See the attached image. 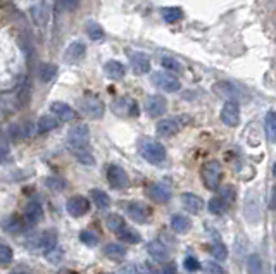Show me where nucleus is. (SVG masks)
I'll use <instances>...</instances> for the list:
<instances>
[{
	"label": "nucleus",
	"instance_id": "6e6552de",
	"mask_svg": "<svg viewBox=\"0 0 276 274\" xmlns=\"http://www.w3.org/2000/svg\"><path fill=\"white\" fill-rule=\"evenodd\" d=\"M214 93H217L219 97L226 98V102H238L244 97V91L238 85L231 81H217L213 86Z\"/></svg>",
	"mask_w": 276,
	"mask_h": 274
},
{
	"label": "nucleus",
	"instance_id": "20e7f679",
	"mask_svg": "<svg viewBox=\"0 0 276 274\" xmlns=\"http://www.w3.org/2000/svg\"><path fill=\"white\" fill-rule=\"evenodd\" d=\"M110 109L116 116H123V118H137L140 114V107H138L137 100L130 97H119L114 102L110 104Z\"/></svg>",
	"mask_w": 276,
	"mask_h": 274
},
{
	"label": "nucleus",
	"instance_id": "4468645a",
	"mask_svg": "<svg viewBox=\"0 0 276 274\" xmlns=\"http://www.w3.org/2000/svg\"><path fill=\"white\" fill-rule=\"evenodd\" d=\"M66 209L73 217H81V215H85L90 211V202H88V198H85V197L75 195L67 200Z\"/></svg>",
	"mask_w": 276,
	"mask_h": 274
},
{
	"label": "nucleus",
	"instance_id": "49530a36",
	"mask_svg": "<svg viewBox=\"0 0 276 274\" xmlns=\"http://www.w3.org/2000/svg\"><path fill=\"white\" fill-rule=\"evenodd\" d=\"M221 198L225 200V204L226 202H233L235 200V188L233 186H225V188L221 190Z\"/></svg>",
	"mask_w": 276,
	"mask_h": 274
},
{
	"label": "nucleus",
	"instance_id": "09e8293b",
	"mask_svg": "<svg viewBox=\"0 0 276 274\" xmlns=\"http://www.w3.org/2000/svg\"><path fill=\"white\" fill-rule=\"evenodd\" d=\"M162 274H176V264L168 262L164 267H162Z\"/></svg>",
	"mask_w": 276,
	"mask_h": 274
},
{
	"label": "nucleus",
	"instance_id": "6e6d98bb",
	"mask_svg": "<svg viewBox=\"0 0 276 274\" xmlns=\"http://www.w3.org/2000/svg\"><path fill=\"white\" fill-rule=\"evenodd\" d=\"M275 273H276V267H275Z\"/></svg>",
	"mask_w": 276,
	"mask_h": 274
},
{
	"label": "nucleus",
	"instance_id": "f03ea898",
	"mask_svg": "<svg viewBox=\"0 0 276 274\" xmlns=\"http://www.w3.org/2000/svg\"><path fill=\"white\" fill-rule=\"evenodd\" d=\"M200 178L202 183L207 190H217L221 184V178H223V167H221V162L216 159H211V161L204 162L200 169Z\"/></svg>",
	"mask_w": 276,
	"mask_h": 274
},
{
	"label": "nucleus",
	"instance_id": "412c9836",
	"mask_svg": "<svg viewBox=\"0 0 276 274\" xmlns=\"http://www.w3.org/2000/svg\"><path fill=\"white\" fill-rule=\"evenodd\" d=\"M23 219L30 224H35L38 221L44 219V209L38 202H30V204L24 207V214H23Z\"/></svg>",
	"mask_w": 276,
	"mask_h": 274
},
{
	"label": "nucleus",
	"instance_id": "39448f33",
	"mask_svg": "<svg viewBox=\"0 0 276 274\" xmlns=\"http://www.w3.org/2000/svg\"><path fill=\"white\" fill-rule=\"evenodd\" d=\"M106 176L107 181L112 188L116 190H124L130 184V178H128V172L118 164H109L106 169Z\"/></svg>",
	"mask_w": 276,
	"mask_h": 274
},
{
	"label": "nucleus",
	"instance_id": "cd10ccee",
	"mask_svg": "<svg viewBox=\"0 0 276 274\" xmlns=\"http://www.w3.org/2000/svg\"><path fill=\"white\" fill-rule=\"evenodd\" d=\"M90 195H92V200H93V204L97 205V209H100V211H106V209H109L110 198H109V195L104 192V190L93 188L90 192Z\"/></svg>",
	"mask_w": 276,
	"mask_h": 274
},
{
	"label": "nucleus",
	"instance_id": "7c9ffc66",
	"mask_svg": "<svg viewBox=\"0 0 276 274\" xmlns=\"http://www.w3.org/2000/svg\"><path fill=\"white\" fill-rule=\"evenodd\" d=\"M106 226L109 228L112 233H116V235H118L123 228L126 226V221L123 219V215H119V214H107Z\"/></svg>",
	"mask_w": 276,
	"mask_h": 274
},
{
	"label": "nucleus",
	"instance_id": "2eb2a0df",
	"mask_svg": "<svg viewBox=\"0 0 276 274\" xmlns=\"http://www.w3.org/2000/svg\"><path fill=\"white\" fill-rule=\"evenodd\" d=\"M30 14H31L33 23L38 28H45L48 24V19H50V12H48V7L45 2H38V4L33 5L30 9Z\"/></svg>",
	"mask_w": 276,
	"mask_h": 274
},
{
	"label": "nucleus",
	"instance_id": "473e14b6",
	"mask_svg": "<svg viewBox=\"0 0 276 274\" xmlns=\"http://www.w3.org/2000/svg\"><path fill=\"white\" fill-rule=\"evenodd\" d=\"M247 269L248 274H262V260L257 254L248 255V260H247Z\"/></svg>",
	"mask_w": 276,
	"mask_h": 274
},
{
	"label": "nucleus",
	"instance_id": "1a4fd4ad",
	"mask_svg": "<svg viewBox=\"0 0 276 274\" xmlns=\"http://www.w3.org/2000/svg\"><path fill=\"white\" fill-rule=\"evenodd\" d=\"M67 141L73 149H85L90 143V129L87 124L73 126L67 133Z\"/></svg>",
	"mask_w": 276,
	"mask_h": 274
},
{
	"label": "nucleus",
	"instance_id": "9d476101",
	"mask_svg": "<svg viewBox=\"0 0 276 274\" xmlns=\"http://www.w3.org/2000/svg\"><path fill=\"white\" fill-rule=\"evenodd\" d=\"M182 128H183V119L182 118H168V119H162V121L157 122L155 131H157L159 137L169 138V137H174V135H176Z\"/></svg>",
	"mask_w": 276,
	"mask_h": 274
},
{
	"label": "nucleus",
	"instance_id": "ea45409f",
	"mask_svg": "<svg viewBox=\"0 0 276 274\" xmlns=\"http://www.w3.org/2000/svg\"><path fill=\"white\" fill-rule=\"evenodd\" d=\"M211 254H213L217 260H225V259L228 257V248H226L225 243L216 242L213 247H211Z\"/></svg>",
	"mask_w": 276,
	"mask_h": 274
},
{
	"label": "nucleus",
	"instance_id": "a19ab883",
	"mask_svg": "<svg viewBox=\"0 0 276 274\" xmlns=\"http://www.w3.org/2000/svg\"><path fill=\"white\" fill-rule=\"evenodd\" d=\"M87 33H88V36H90V38L93 40V42H99V40L104 38V30H102V26H100V24H97V23H90V24H88Z\"/></svg>",
	"mask_w": 276,
	"mask_h": 274
},
{
	"label": "nucleus",
	"instance_id": "4be33fe9",
	"mask_svg": "<svg viewBox=\"0 0 276 274\" xmlns=\"http://www.w3.org/2000/svg\"><path fill=\"white\" fill-rule=\"evenodd\" d=\"M36 247L45 252L55 248L57 247V231H55V229H47V231H44L36 238Z\"/></svg>",
	"mask_w": 276,
	"mask_h": 274
},
{
	"label": "nucleus",
	"instance_id": "c03bdc74",
	"mask_svg": "<svg viewBox=\"0 0 276 274\" xmlns=\"http://www.w3.org/2000/svg\"><path fill=\"white\" fill-rule=\"evenodd\" d=\"M183 266H185V269L190 271V273H195V271L200 269V262H199V260L193 257V255H188V257H185V262H183Z\"/></svg>",
	"mask_w": 276,
	"mask_h": 274
},
{
	"label": "nucleus",
	"instance_id": "5701e85b",
	"mask_svg": "<svg viewBox=\"0 0 276 274\" xmlns=\"http://www.w3.org/2000/svg\"><path fill=\"white\" fill-rule=\"evenodd\" d=\"M104 73L110 79H123L124 75H126V67H124V64L119 62V61H107L104 64Z\"/></svg>",
	"mask_w": 276,
	"mask_h": 274
},
{
	"label": "nucleus",
	"instance_id": "37998d69",
	"mask_svg": "<svg viewBox=\"0 0 276 274\" xmlns=\"http://www.w3.org/2000/svg\"><path fill=\"white\" fill-rule=\"evenodd\" d=\"M45 184H47L48 188H52V190H64L67 186L66 181L61 180V178H55V176L47 178V180H45Z\"/></svg>",
	"mask_w": 276,
	"mask_h": 274
},
{
	"label": "nucleus",
	"instance_id": "bb28decb",
	"mask_svg": "<svg viewBox=\"0 0 276 274\" xmlns=\"http://www.w3.org/2000/svg\"><path fill=\"white\" fill-rule=\"evenodd\" d=\"M118 236L123 240V242H126V243H130V245H137V243H140L142 242V235L135 229V228H130L126 224V226L123 228L121 231L118 233Z\"/></svg>",
	"mask_w": 276,
	"mask_h": 274
},
{
	"label": "nucleus",
	"instance_id": "a18cd8bd",
	"mask_svg": "<svg viewBox=\"0 0 276 274\" xmlns=\"http://www.w3.org/2000/svg\"><path fill=\"white\" fill-rule=\"evenodd\" d=\"M204 271L207 274H226L225 269L219 266L217 262H213V260H209V262H204Z\"/></svg>",
	"mask_w": 276,
	"mask_h": 274
},
{
	"label": "nucleus",
	"instance_id": "c756f323",
	"mask_svg": "<svg viewBox=\"0 0 276 274\" xmlns=\"http://www.w3.org/2000/svg\"><path fill=\"white\" fill-rule=\"evenodd\" d=\"M59 126V121L54 118V116H42L36 122V131L38 133H47V131H52Z\"/></svg>",
	"mask_w": 276,
	"mask_h": 274
},
{
	"label": "nucleus",
	"instance_id": "2f4dec72",
	"mask_svg": "<svg viewBox=\"0 0 276 274\" xmlns=\"http://www.w3.org/2000/svg\"><path fill=\"white\" fill-rule=\"evenodd\" d=\"M55 75H57V66H54V64H42V66H40L38 78L44 83L52 81V79L55 78Z\"/></svg>",
	"mask_w": 276,
	"mask_h": 274
},
{
	"label": "nucleus",
	"instance_id": "ddd939ff",
	"mask_svg": "<svg viewBox=\"0 0 276 274\" xmlns=\"http://www.w3.org/2000/svg\"><path fill=\"white\" fill-rule=\"evenodd\" d=\"M168 109V100L162 95H150L145 100V110L150 118H159Z\"/></svg>",
	"mask_w": 276,
	"mask_h": 274
},
{
	"label": "nucleus",
	"instance_id": "a211bd4d",
	"mask_svg": "<svg viewBox=\"0 0 276 274\" xmlns=\"http://www.w3.org/2000/svg\"><path fill=\"white\" fill-rule=\"evenodd\" d=\"M50 110L55 118H59L61 121H73L76 119V112L71 106H67L66 102H52L50 104Z\"/></svg>",
	"mask_w": 276,
	"mask_h": 274
},
{
	"label": "nucleus",
	"instance_id": "f257e3e1",
	"mask_svg": "<svg viewBox=\"0 0 276 274\" xmlns=\"http://www.w3.org/2000/svg\"><path fill=\"white\" fill-rule=\"evenodd\" d=\"M138 152L147 162L154 166H161L166 161V149L162 143L152 138H140L138 140Z\"/></svg>",
	"mask_w": 276,
	"mask_h": 274
},
{
	"label": "nucleus",
	"instance_id": "603ef678",
	"mask_svg": "<svg viewBox=\"0 0 276 274\" xmlns=\"http://www.w3.org/2000/svg\"><path fill=\"white\" fill-rule=\"evenodd\" d=\"M7 155V145H5L4 141H0V161Z\"/></svg>",
	"mask_w": 276,
	"mask_h": 274
},
{
	"label": "nucleus",
	"instance_id": "6ab92c4d",
	"mask_svg": "<svg viewBox=\"0 0 276 274\" xmlns=\"http://www.w3.org/2000/svg\"><path fill=\"white\" fill-rule=\"evenodd\" d=\"M85 54H87V45L83 42H73L64 50V61L66 62H78L79 59L85 57Z\"/></svg>",
	"mask_w": 276,
	"mask_h": 274
},
{
	"label": "nucleus",
	"instance_id": "b1692460",
	"mask_svg": "<svg viewBox=\"0 0 276 274\" xmlns=\"http://www.w3.org/2000/svg\"><path fill=\"white\" fill-rule=\"evenodd\" d=\"M0 226H2V229H4L5 233H19L24 228V219L21 215L12 214V215L4 217L2 223H0Z\"/></svg>",
	"mask_w": 276,
	"mask_h": 274
},
{
	"label": "nucleus",
	"instance_id": "c9c22d12",
	"mask_svg": "<svg viewBox=\"0 0 276 274\" xmlns=\"http://www.w3.org/2000/svg\"><path fill=\"white\" fill-rule=\"evenodd\" d=\"M209 212L211 214H214V215H219V214H223V212L226 211V204H225V200L221 198V197H214V198H211L209 200Z\"/></svg>",
	"mask_w": 276,
	"mask_h": 274
},
{
	"label": "nucleus",
	"instance_id": "4c0bfd02",
	"mask_svg": "<svg viewBox=\"0 0 276 274\" xmlns=\"http://www.w3.org/2000/svg\"><path fill=\"white\" fill-rule=\"evenodd\" d=\"M12 257H14L12 248L5 243H0V266H9L12 262Z\"/></svg>",
	"mask_w": 276,
	"mask_h": 274
},
{
	"label": "nucleus",
	"instance_id": "f704fd0d",
	"mask_svg": "<svg viewBox=\"0 0 276 274\" xmlns=\"http://www.w3.org/2000/svg\"><path fill=\"white\" fill-rule=\"evenodd\" d=\"M183 16V12L180 7H166L162 9V17H164V21H168V23H176V21H180Z\"/></svg>",
	"mask_w": 276,
	"mask_h": 274
},
{
	"label": "nucleus",
	"instance_id": "f8f14e48",
	"mask_svg": "<svg viewBox=\"0 0 276 274\" xmlns=\"http://www.w3.org/2000/svg\"><path fill=\"white\" fill-rule=\"evenodd\" d=\"M147 195L157 204H168L171 200V188L164 183H152L147 186Z\"/></svg>",
	"mask_w": 276,
	"mask_h": 274
},
{
	"label": "nucleus",
	"instance_id": "79ce46f5",
	"mask_svg": "<svg viewBox=\"0 0 276 274\" xmlns=\"http://www.w3.org/2000/svg\"><path fill=\"white\" fill-rule=\"evenodd\" d=\"M45 257H47V260L48 262H52V264H61V260H62V257H64V252L61 250L59 247H55V248H52V250H48L47 254H45Z\"/></svg>",
	"mask_w": 276,
	"mask_h": 274
},
{
	"label": "nucleus",
	"instance_id": "58836bf2",
	"mask_svg": "<svg viewBox=\"0 0 276 274\" xmlns=\"http://www.w3.org/2000/svg\"><path fill=\"white\" fill-rule=\"evenodd\" d=\"M79 242L85 243L87 247H97V245H99V236L95 235V233L88 231V229H83V231L79 233Z\"/></svg>",
	"mask_w": 276,
	"mask_h": 274
},
{
	"label": "nucleus",
	"instance_id": "a878e982",
	"mask_svg": "<svg viewBox=\"0 0 276 274\" xmlns=\"http://www.w3.org/2000/svg\"><path fill=\"white\" fill-rule=\"evenodd\" d=\"M104 255L112 259V260H121V259L126 257V248L119 243H107L104 247Z\"/></svg>",
	"mask_w": 276,
	"mask_h": 274
},
{
	"label": "nucleus",
	"instance_id": "c85d7f7f",
	"mask_svg": "<svg viewBox=\"0 0 276 274\" xmlns=\"http://www.w3.org/2000/svg\"><path fill=\"white\" fill-rule=\"evenodd\" d=\"M264 124H266L268 140L271 141V143H276V110H269V112L266 114Z\"/></svg>",
	"mask_w": 276,
	"mask_h": 274
},
{
	"label": "nucleus",
	"instance_id": "3c124183",
	"mask_svg": "<svg viewBox=\"0 0 276 274\" xmlns=\"http://www.w3.org/2000/svg\"><path fill=\"white\" fill-rule=\"evenodd\" d=\"M269 209H273V211L276 209V186L273 188V192H271V202H269Z\"/></svg>",
	"mask_w": 276,
	"mask_h": 274
},
{
	"label": "nucleus",
	"instance_id": "393cba45",
	"mask_svg": "<svg viewBox=\"0 0 276 274\" xmlns=\"http://www.w3.org/2000/svg\"><path fill=\"white\" fill-rule=\"evenodd\" d=\"M171 228H173V231L178 233V235H185V233L190 231V228H192V223L186 215L183 214H174L171 217Z\"/></svg>",
	"mask_w": 276,
	"mask_h": 274
},
{
	"label": "nucleus",
	"instance_id": "9b49d317",
	"mask_svg": "<svg viewBox=\"0 0 276 274\" xmlns=\"http://www.w3.org/2000/svg\"><path fill=\"white\" fill-rule=\"evenodd\" d=\"M219 118L230 128L238 126V122H240V106H238V102H226L221 109Z\"/></svg>",
	"mask_w": 276,
	"mask_h": 274
},
{
	"label": "nucleus",
	"instance_id": "864d4df0",
	"mask_svg": "<svg viewBox=\"0 0 276 274\" xmlns=\"http://www.w3.org/2000/svg\"><path fill=\"white\" fill-rule=\"evenodd\" d=\"M273 174H275V178H276V164L273 166Z\"/></svg>",
	"mask_w": 276,
	"mask_h": 274
},
{
	"label": "nucleus",
	"instance_id": "423d86ee",
	"mask_svg": "<svg viewBox=\"0 0 276 274\" xmlns=\"http://www.w3.org/2000/svg\"><path fill=\"white\" fill-rule=\"evenodd\" d=\"M79 107L92 119H100L104 116V112H106L104 102L99 97H95V95H85L81 98V102H79Z\"/></svg>",
	"mask_w": 276,
	"mask_h": 274
},
{
	"label": "nucleus",
	"instance_id": "8fccbe9b",
	"mask_svg": "<svg viewBox=\"0 0 276 274\" xmlns=\"http://www.w3.org/2000/svg\"><path fill=\"white\" fill-rule=\"evenodd\" d=\"M61 2H62L64 7L69 9V11L76 9V7H78V4H79V0H61Z\"/></svg>",
	"mask_w": 276,
	"mask_h": 274
},
{
	"label": "nucleus",
	"instance_id": "7ed1b4c3",
	"mask_svg": "<svg viewBox=\"0 0 276 274\" xmlns=\"http://www.w3.org/2000/svg\"><path fill=\"white\" fill-rule=\"evenodd\" d=\"M124 211L130 215V219L138 224H147L150 217H152V209L147 204H143V202H138V200L126 202L124 204Z\"/></svg>",
	"mask_w": 276,
	"mask_h": 274
},
{
	"label": "nucleus",
	"instance_id": "e433bc0d",
	"mask_svg": "<svg viewBox=\"0 0 276 274\" xmlns=\"http://www.w3.org/2000/svg\"><path fill=\"white\" fill-rule=\"evenodd\" d=\"M73 155L76 157V161H79L85 166H92L95 162L93 155H92L90 152H87V150H83V149H73Z\"/></svg>",
	"mask_w": 276,
	"mask_h": 274
},
{
	"label": "nucleus",
	"instance_id": "0eeeda50",
	"mask_svg": "<svg viewBox=\"0 0 276 274\" xmlns=\"http://www.w3.org/2000/svg\"><path fill=\"white\" fill-rule=\"evenodd\" d=\"M152 83H154L157 88H161L162 91H168V93H174L182 88V83L176 76L166 73V71H157L152 75Z\"/></svg>",
	"mask_w": 276,
	"mask_h": 274
},
{
	"label": "nucleus",
	"instance_id": "f3484780",
	"mask_svg": "<svg viewBox=\"0 0 276 274\" xmlns=\"http://www.w3.org/2000/svg\"><path fill=\"white\" fill-rule=\"evenodd\" d=\"M130 62L137 75H145V73L150 71V59L143 52H131Z\"/></svg>",
	"mask_w": 276,
	"mask_h": 274
},
{
	"label": "nucleus",
	"instance_id": "5fc2aeb1",
	"mask_svg": "<svg viewBox=\"0 0 276 274\" xmlns=\"http://www.w3.org/2000/svg\"><path fill=\"white\" fill-rule=\"evenodd\" d=\"M14 274H26V273H14Z\"/></svg>",
	"mask_w": 276,
	"mask_h": 274
},
{
	"label": "nucleus",
	"instance_id": "aec40b11",
	"mask_svg": "<svg viewBox=\"0 0 276 274\" xmlns=\"http://www.w3.org/2000/svg\"><path fill=\"white\" fill-rule=\"evenodd\" d=\"M182 204H183V207H185L188 212H192V214H199V212L204 209V200H202L199 195H195V193H188V192L183 193Z\"/></svg>",
	"mask_w": 276,
	"mask_h": 274
},
{
	"label": "nucleus",
	"instance_id": "de8ad7c7",
	"mask_svg": "<svg viewBox=\"0 0 276 274\" xmlns=\"http://www.w3.org/2000/svg\"><path fill=\"white\" fill-rule=\"evenodd\" d=\"M119 274H142L140 267L135 266V264H126V266H123L119 269Z\"/></svg>",
	"mask_w": 276,
	"mask_h": 274
},
{
	"label": "nucleus",
	"instance_id": "dca6fc26",
	"mask_svg": "<svg viewBox=\"0 0 276 274\" xmlns=\"http://www.w3.org/2000/svg\"><path fill=\"white\" fill-rule=\"evenodd\" d=\"M147 252H149L150 257L154 259V260H157V262H166L168 257H169V250H168V247H166L161 240H152V242L147 245Z\"/></svg>",
	"mask_w": 276,
	"mask_h": 274
},
{
	"label": "nucleus",
	"instance_id": "72a5a7b5",
	"mask_svg": "<svg viewBox=\"0 0 276 274\" xmlns=\"http://www.w3.org/2000/svg\"><path fill=\"white\" fill-rule=\"evenodd\" d=\"M161 66L168 71H173V73H182L183 71V66L180 61H176L174 57H169V55H164L161 59Z\"/></svg>",
	"mask_w": 276,
	"mask_h": 274
}]
</instances>
